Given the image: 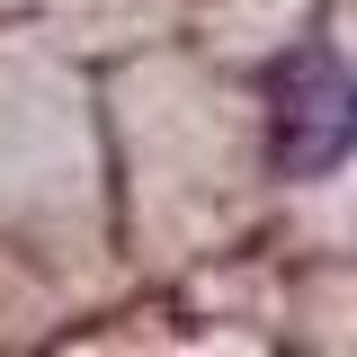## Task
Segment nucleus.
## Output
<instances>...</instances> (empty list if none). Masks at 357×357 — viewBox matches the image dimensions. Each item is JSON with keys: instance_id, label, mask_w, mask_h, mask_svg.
Masks as SVG:
<instances>
[{"instance_id": "obj_1", "label": "nucleus", "mask_w": 357, "mask_h": 357, "mask_svg": "<svg viewBox=\"0 0 357 357\" xmlns=\"http://www.w3.org/2000/svg\"><path fill=\"white\" fill-rule=\"evenodd\" d=\"M357 152V72L331 45H295L268 63V170L331 178Z\"/></svg>"}]
</instances>
